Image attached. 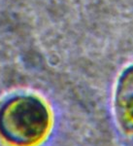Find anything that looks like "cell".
<instances>
[{
  "label": "cell",
  "instance_id": "1",
  "mask_svg": "<svg viewBox=\"0 0 133 146\" xmlns=\"http://www.w3.org/2000/svg\"><path fill=\"white\" fill-rule=\"evenodd\" d=\"M50 126L46 105L33 96H18L0 109V135L17 146H29L44 137Z\"/></svg>",
  "mask_w": 133,
  "mask_h": 146
},
{
  "label": "cell",
  "instance_id": "2",
  "mask_svg": "<svg viewBox=\"0 0 133 146\" xmlns=\"http://www.w3.org/2000/svg\"><path fill=\"white\" fill-rule=\"evenodd\" d=\"M116 109L122 121L133 125V66L120 79L116 93Z\"/></svg>",
  "mask_w": 133,
  "mask_h": 146
}]
</instances>
